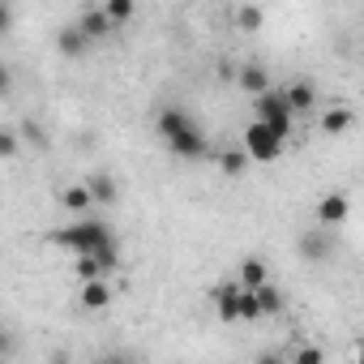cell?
<instances>
[{"label":"cell","instance_id":"24","mask_svg":"<svg viewBox=\"0 0 364 364\" xmlns=\"http://www.w3.org/2000/svg\"><path fill=\"white\" fill-rule=\"evenodd\" d=\"M291 364H321V351H317V347H300Z\"/></svg>","mask_w":364,"mask_h":364},{"label":"cell","instance_id":"4","mask_svg":"<svg viewBox=\"0 0 364 364\" xmlns=\"http://www.w3.org/2000/svg\"><path fill=\"white\" fill-rule=\"evenodd\" d=\"M257 124H270L279 137H291V112H287V103H283V90H266V95H257Z\"/></svg>","mask_w":364,"mask_h":364},{"label":"cell","instance_id":"17","mask_svg":"<svg viewBox=\"0 0 364 364\" xmlns=\"http://www.w3.org/2000/svg\"><path fill=\"white\" fill-rule=\"evenodd\" d=\"M18 141H26V146L43 150V146H48V133H43V124H39V120H22V129H18Z\"/></svg>","mask_w":364,"mask_h":364},{"label":"cell","instance_id":"6","mask_svg":"<svg viewBox=\"0 0 364 364\" xmlns=\"http://www.w3.org/2000/svg\"><path fill=\"white\" fill-rule=\"evenodd\" d=\"M86 193H90V206H112V202H116V180H112L107 171H90Z\"/></svg>","mask_w":364,"mask_h":364},{"label":"cell","instance_id":"9","mask_svg":"<svg viewBox=\"0 0 364 364\" xmlns=\"http://www.w3.org/2000/svg\"><path fill=\"white\" fill-rule=\"evenodd\" d=\"M215 304H219V317L223 321H240V287L236 283H223L219 296H215Z\"/></svg>","mask_w":364,"mask_h":364},{"label":"cell","instance_id":"14","mask_svg":"<svg viewBox=\"0 0 364 364\" xmlns=\"http://www.w3.org/2000/svg\"><path fill=\"white\" fill-rule=\"evenodd\" d=\"M107 300H112V291H107V283H103V279H95V283H82V309L99 313V309H107Z\"/></svg>","mask_w":364,"mask_h":364},{"label":"cell","instance_id":"16","mask_svg":"<svg viewBox=\"0 0 364 364\" xmlns=\"http://www.w3.org/2000/svg\"><path fill=\"white\" fill-rule=\"evenodd\" d=\"M262 283H266V262H257V257L240 262V283H236V287H245V291H257Z\"/></svg>","mask_w":364,"mask_h":364},{"label":"cell","instance_id":"20","mask_svg":"<svg viewBox=\"0 0 364 364\" xmlns=\"http://www.w3.org/2000/svg\"><path fill=\"white\" fill-rule=\"evenodd\" d=\"M219 163H223V171H228V176H240V171L249 167V154H245V150H228Z\"/></svg>","mask_w":364,"mask_h":364},{"label":"cell","instance_id":"15","mask_svg":"<svg viewBox=\"0 0 364 364\" xmlns=\"http://www.w3.org/2000/svg\"><path fill=\"white\" fill-rule=\"evenodd\" d=\"M56 48H60V56H69V60H73V56H82L90 43L82 39V31H77V26H65V31L56 35Z\"/></svg>","mask_w":364,"mask_h":364},{"label":"cell","instance_id":"28","mask_svg":"<svg viewBox=\"0 0 364 364\" xmlns=\"http://www.w3.org/2000/svg\"><path fill=\"white\" fill-rule=\"evenodd\" d=\"M99 364H129V360H124V355H103Z\"/></svg>","mask_w":364,"mask_h":364},{"label":"cell","instance_id":"1","mask_svg":"<svg viewBox=\"0 0 364 364\" xmlns=\"http://www.w3.org/2000/svg\"><path fill=\"white\" fill-rule=\"evenodd\" d=\"M154 129H159V137L167 141V150L180 154V159H202V154H206V129H202L189 112L163 107L159 120H154Z\"/></svg>","mask_w":364,"mask_h":364},{"label":"cell","instance_id":"30","mask_svg":"<svg viewBox=\"0 0 364 364\" xmlns=\"http://www.w3.org/2000/svg\"><path fill=\"white\" fill-rule=\"evenodd\" d=\"M0 364H5V360H0Z\"/></svg>","mask_w":364,"mask_h":364},{"label":"cell","instance_id":"27","mask_svg":"<svg viewBox=\"0 0 364 364\" xmlns=\"http://www.w3.org/2000/svg\"><path fill=\"white\" fill-rule=\"evenodd\" d=\"M257 364H283V355H274V351H266V355H257Z\"/></svg>","mask_w":364,"mask_h":364},{"label":"cell","instance_id":"10","mask_svg":"<svg viewBox=\"0 0 364 364\" xmlns=\"http://www.w3.org/2000/svg\"><path fill=\"white\" fill-rule=\"evenodd\" d=\"M253 300H257V317H274V313H283V291L270 287V283H262V287L253 291Z\"/></svg>","mask_w":364,"mask_h":364},{"label":"cell","instance_id":"2","mask_svg":"<svg viewBox=\"0 0 364 364\" xmlns=\"http://www.w3.org/2000/svg\"><path fill=\"white\" fill-rule=\"evenodd\" d=\"M52 240H56L60 249H73L77 257H86V253H99V249L116 245V232H112L103 219H90V215H86V219H77V223L52 232Z\"/></svg>","mask_w":364,"mask_h":364},{"label":"cell","instance_id":"13","mask_svg":"<svg viewBox=\"0 0 364 364\" xmlns=\"http://www.w3.org/2000/svg\"><path fill=\"white\" fill-rule=\"evenodd\" d=\"M317 219L330 228V223H343L347 219V198L343 193H330V198H321V206H317Z\"/></svg>","mask_w":364,"mask_h":364},{"label":"cell","instance_id":"8","mask_svg":"<svg viewBox=\"0 0 364 364\" xmlns=\"http://www.w3.org/2000/svg\"><path fill=\"white\" fill-rule=\"evenodd\" d=\"M330 249H334V245H330L326 232H304V236H300V257H304V262H326Z\"/></svg>","mask_w":364,"mask_h":364},{"label":"cell","instance_id":"29","mask_svg":"<svg viewBox=\"0 0 364 364\" xmlns=\"http://www.w3.org/2000/svg\"><path fill=\"white\" fill-rule=\"evenodd\" d=\"M52 364H69V355H65V351H56V355H52Z\"/></svg>","mask_w":364,"mask_h":364},{"label":"cell","instance_id":"23","mask_svg":"<svg viewBox=\"0 0 364 364\" xmlns=\"http://www.w3.org/2000/svg\"><path fill=\"white\" fill-rule=\"evenodd\" d=\"M14 347H18L14 330H9V326H0V360H5V355H14Z\"/></svg>","mask_w":364,"mask_h":364},{"label":"cell","instance_id":"5","mask_svg":"<svg viewBox=\"0 0 364 364\" xmlns=\"http://www.w3.org/2000/svg\"><path fill=\"white\" fill-rule=\"evenodd\" d=\"M77 31H82V39H86V43H95V39H107L116 26L107 22V14H103V9H86V14L77 18Z\"/></svg>","mask_w":364,"mask_h":364},{"label":"cell","instance_id":"11","mask_svg":"<svg viewBox=\"0 0 364 364\" xmlns=\"http://www.w3.org/2000/svg\"><path fill=\"white\" fill-rule=\"evenodd\" d=\"M236 77H240V86H245V90H249L253 99L270 90V77H266V69H262V65H245V69H240Z\"/></svg>","mask_w":364,"mask_h":364},{"label":"cell","instance_id":"18","mask_svg":"<svg viewBox=\"0 0 364 364\" xmlns=\"http://www.w3.org/2000/svg\"><path fill=\"white\" fill-rule=\"evenodd\" d=\"M321 129H326L330 137H334V133H347V129H351V112H347V107H334V112H326Z\"/></svg>","mask_w":364,"mask_h":364},{"label":"cell","instance_id":"7","mask_svg":"<svg viewBox=\"0 0 364 364\" xmlns=\"http://www.w3.org/2000/svg\"><path fill=\"white\" fill-rule=\"evenodd\" d=\"M283 103H287V112H291V116H296V112H309V107L317 103L313 82H291V86L283 90Z\"/></svg>","mask_w":364,"mask_h":364},{"label":"cell","instance_id":"21","mask_svg":"<svg viewBox=\"0 0 364 364\" xmlns=\"http://www.w3.org/2000/svg\"><path fill=\"white\" fill-rule=\"evenodd\" d=\"M22 150V141H18V133L14 129H0V159H14Z\"/></svg>","mask_w":364,"mask_h":364},{"label":"cell","instance_id":"3","mask_svg":"<svg viewBox=\"0 0 364 364\" xmlns=\"http://www.w3.org/2000/svg\"><path fill=\"white\" fill-rule=\"evenodd\" d=\"M283 141H287V137H279L270 124H257V120H253V124L245 129V154L257 159V163H274V159L283 154Z\"/></svg>","mask_w":364,"mask_h":364},{"label":"cell","instance_id":"25","mask_svg":"<svg viewBox=\"0 0 364 364\" xmlns=\"http://www.w3.org/2000/svg\"><path fill=\"white\" fill-rule=\"evenodd\" d=\"M9 26H14V9L0 5V35H9Z\"/></svg>","mask_w":364,"mask_h":364},{"label":"cell","instance_id":"19","mask_svg":"<svg viewBox=\"0 0 364 364\" xmlns=\"http://www.w3.org/2000/svg\"><path fill=\"white\" fill-rule=\"evenodd\" d=\"M103 14H107V22H112V26H120V22H129V18H133V0H112V5H103Z\"/></svg>","mask_w":364,"mask_h":364},{"label":"cell","instance_id":"26","mask_svg":"<svg viewBox=\"0 0 364 364\" xmlns=\"http://www.w3.org/2000/svg\"><path fill=\"white\" fill-rule=\"evenodd\" d=\"M9 86H14V73H9V65H0V95H9Z\"/></svg>","mask_w":364,"mask_h":364},{"label":"cell","instance_id":"12","mask_svg":"<svg viewBox=\"0 0 364 364\" xmlns=\"http://www.w3.org/2000/svg\"><path fill=\"white\" fill-rule=\"evenodd\" d=\"M60 206H65L69 215L86 219V210H90V193H86V185H69V189L60 193Z\"/></svg>","mask_w":364,"mask_h":364},{"label":"cell","instance_id":"22","mask_svg":"<svg viewBox=\"0 0 364 364\" xmlns=\"http://www.w3.org/2000/svg\"><path fill=\"white\" fill-rule=\"evenodd\" d=\"M236 22H240L245 31H257V26H262V9H240V14H236Z\"/></svg>","mask_w":364,"mask_h":364}]
</instances>
